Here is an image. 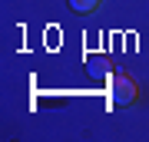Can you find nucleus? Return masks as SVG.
<instances>
[{
  "label": "nucleus",
  "instance_id": "obj_2",
  "mask_svg": "<svg viewBox=\"0 0 149 142\" xmlns=\"http://www.w3.org/2000/svg\"><path fill=\"white\" fill-rule=\"evenodd\" d=\"M96 7H100V0H70V10L76 13H93Z\"/></svg>",
  "mask_w": 149,
  "mask_h": 142
},
{
  "label": "nucleus",
  "instance_id": "obj_1",
  "mask_svg": "<svg viewBox=\"0 0 149 142\" xmlns=\"http://www.w3.org/2000/svg\"><path fill=\"white\" fill-rule=\"evenodd\" d=\"M136 96H139V86H136L126 73H116V76L109 79V99H113V106L126 109V106L136 103Z\"/></svg>",
  "mask_w": 149,
  "mask_h": 142
}]
</instances>
